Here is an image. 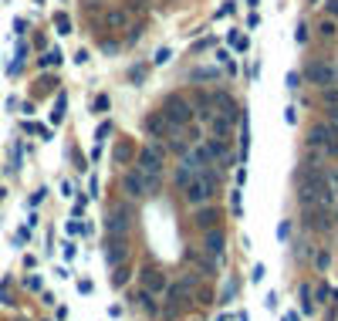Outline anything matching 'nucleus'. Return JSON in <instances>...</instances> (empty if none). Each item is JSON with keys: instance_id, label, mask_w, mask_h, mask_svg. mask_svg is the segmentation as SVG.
Masks as SVG:
<instances>
[{"instance_id": "1", "label": "nucleus", "mask_w": 338, "mask_h": 321, "mask_svg": "<svg viewBox=\"0 0 338 321\" xmlns=\"http://www.w3.org/2000/svg\"><path fill=\"white\" fill-rule=\"evenodd\" d=\"M216 196V173H213V166H206L203 173H196L186 186H183V199L196 210V206H206L210 199Z\"/></svg>"}, {"instance_id": "2", "label": "nucleus", "mask_w": 338, "mask_h": 321, "mask_svg": "<svg viewBox=\"0 0 338 321\" xmlns=\"http://www.w3.org/2000/svg\"><path fill=\"white\" fill-rule=\"evenodd\" d=\"M159 179H162V176L142 173V169L135 166V169H129V173L122 176V190H125V196H132V199H149V196L159 193Z\"/></svg>"}, {"instance_id": "3", "label": "nucleus", "mask_w": 338, "mask_h": 321, "mask_svg": "<svg viewBox=\"0 0 338 321\" xmlns=\"http://www.w3.org/2000/svg\"><path fill=\"white\" fill-rule=\"evenodd\" d=\"M162 162H166V145L159 139H149L135 156V166L142 173H152V176H162Z\"/></svg>"}, {"instance_id": "4", "label": "nucleus", "mask_w": 338, "mask_h": 321, "mask_svg": "<svg viewBox=\"0 0 338 321\" xmlns=\"http://www.w3.org/2000/svg\"><path fill=\"white\" fill-rule=\"evenodd\" d=\"M159 112H162V115H166L176 128L190 125V122H193V115H196V112H193V102H190V98H183V95H169V98L162 102V108H159Z\"/></svg>"}, {"instance_id": "5", "label": "nucleus", "mask_w": 338, "mask_h": 321, "mask_svg": "<svg viewBox=\"0 0 338 321\" xmlns=\"http://www.w3.org/2000/svg\"><path fill=\"white\" fill-rule=\"evenodd\" d=\"M308 149H315V152H321V156H328V159L338 156V135L328 128V122H325V125L318 122V125L308 132Z\"/></svg>"}, {"instance_id": "6", "label": "nucleus", "mask_w": 338, "mask_h": 321, "mask_svg": "<svg viewBox=\"0 0 338 321\" xmlns=\"http://www.w3.org/2000/svg\"><path fill=\"white\" fill-rule=\"evenodd\" d=\"M139 281H142V291H149L152 298H162V294L169 291V277H166L159 267H142Z\"/></svg>"}, {"instance_id": "7", "label": "nucleus", "mask_w": 338, "mask_h": 321, "mask_svg": "<svg viewBox=\"0 0 338 321\" xmlns=\"http://www.w3.org/2000/svg\"><path fill=\"white\" fill-rule=\"evenodd\" d=\"M129 227H132L129 206H119L112 216H105V237H129Z\"/></svg>"}, {"instance_id": "8", "label": "nucleus", "mask_w": 338, "mask_h": 321, "mask_svg": "<svg viewBox=\"0 0 338 321\" xmlns=\"http://www.w3.org/2000/svg\"><path fill=\"white\" fill-rule=\"evenodd\" d=\"M125 260H129V237H108L105 240V264H108V270L125 264Z\"/></svg>"}, {"instance_id": "9", "label": "nucleus", "mask_w": 338, "mask_h": 321, "mask_svg": "<svg viewBox=\"0 0 338 321\" xmlns=\"http://www.w3.org/2000/svg\"><path fill=\"white\" fill-rule=\"evenodd\" d=\"M304 78L311 85H318V88H328V85H335V68H332V61H311Z\"/></svg>"}, {"instance_id": "10", "label": "nucleus", "mask_w": 338, "mask_h": 321, "mask_svg": "<svg viewBox=\"0 0 338 321\" xmlns=\"http://www.w3.org/2000/svg\"><path fill=\"white\" fill-rule=\"evenodd\" d=\"M206 237H203V254H210L213 260H223V254H227V237L220 233V230H203Z\"/></svg>"}, {"instance_id": "11", "label": "nucleus", "mask_w": 338, "mask_h": 321, "mask_svg": "<svg viewBox=\"0 0 338 321\" xmlns=\"http://www.w3.org/2000/svg\"><path fill=\"white\" fill-rule=\"evenodd\" d=\"M203 169H206L203 162H196V159H193L190 152H183V162H179V169H176V186L183 190V186H186V183H190V179H193L196 173H203Z\"/></svg>"}, {"instance_id": "12", "label": "nucleus", "mask_w": 338, "mask_h": 321, "mask_svg": "<svg viewBox=\"0 0 338 321\" xmlns=\"http://www.w3.org/2000/svg\"><path fill=\"white\" fill-rule=\"evenodd\" d=\"M145 132H149L152 139H162V135H173V132H176V125H173L162 112H152V115L145 119Z\"/></svg>"}, {"instance_id": "13", "label": "nucleus", "mask_w": 338, "mask_h": 321, "mask_svg": "<svg viewBox=\"0 0 338 321\" xmlns=\"http://www.w3.org/2000/svg\"><path fill=\"white\" fill-rule=\"evenodd\" d=\"M186 264H193V267H196V274H203V277H216V260H213L210 254L186 250Z\"/></svg>"}, {"instance_id": "14", "label": "nucleus", "mask_w": 338, "mask_h": 321, "mask_svg": "<svg viewBox=\"0 0 338 321\" xmlns=\"http://www.w3.org/2000/svg\"><path fill=\"white\" fill-rule=\"evenodd\" d=\"M203 152H206V159L210 162H230V149H227V139H206L203 142Z\"/></svg>"}, {"instance_id": "15", "label": "nucleus", "mask_w": 338, "mask_h": 321, "mask_svg": "<svg viewBox=\"0 0 338 321\" xmlns=\"http://www.w3.org/2000/svg\"><path fill=\"white\" fill-rule=\"evenodd\" d=\"M213 105H216V112H220V115H227L230 122H237L240 108H237V102H233L227 91H213Z\"/></svg>"}, {"instance_id": "16", "label": "nucleus", "mask_w": 338, "mask_h": 321, "mask_svg": "<svg viewBox=\"0 0 338 321\" xmlns=\"http://www.w3.org/2000/svg\"><path fill=\"white\" fill-rule=\"evenodd\" d=\"M210 132H213V139H230V132H233V122L227 119V115H220V112H213L210 119Z\"/></svg>"}, {"instance_id": "17", "label": "nucleus", "mask_w": 338, "mask_h": 321, "mask_svg": "<svg viewBox=\"0 0 338 321\" xmlns=\"http://www.w3.org/2000/svg\"><path fill=\"white\" fill-rule=\"evenodd\" d=\"M105 27H108V31H125V27H129V10H125V7H112V10L105 14Z\"/></svg>"}, {"instance_id": "18", "label": "nucleus", "mask_w": 338, "mask_h": 321, "mask_svg": "<svg viewBox=\"0 0 338 321\" xmlns=\"http://www.w3.org/2000/svg\"><path fill=\"white\" fill-rule=\"evenodd\" d=\"M216 78H220V68L216 64H203V68L190 71V81H216Z\"/></svg>"}, {"instance_id": "19", "label": "nucleus", "mask_w": 338, "mask_h": 321, "mask_svg": "<svg viewBox=\"0 0 338 321\" xmlns=\"http://www.w3.org/2000/svg\"><path fill=\"white\" fill-rule=\"evenodd\" d=\"M196 210H200V213H196V227H200V230L216 227V220H220V216H216V210H206V206H196Z\"/></svg>"}, {"instance_id": "20", "label": "nucleus", "mask_w": 338, "mask_h": 321, "mask_svg": "<svg viewBox=\"0 0 338 321\" xmlns=\"http://www.w3.org/2000/svg\"><path fill=\"white\" fill-rule=\"evenodd\" d=\"M139 301V308L145 311V315H156V304H152V294L149 291H139V294H132V304Z\"/></svg>"}, {"instance_id": "21", "label": "nucleus", "mask_w": 338, "mask_h": 321, "mask_svg": "<svg viewBox=\"0 0 338 321\" xmlns=\"http://www.w3.org/2000/svg\"><path fill=\"white\" fill-rule=\"evenodd\" d=\"M125 281H129V260L119 264V267H112V287H122Z\"/></svg>"}, {"instance_id": "22", "label": "nucleus", "mask_w": 338, "mask_h": 321, "mask_svg": "<svg viewBox=\"0 0 338 321\" xmlns=\"http://www.w3.org/2000/svg\"><path fill=\"white\" fill-rule=\"evenodd\" d=\"M112 159H115V162H129V159H132V145H129V142H119L115 152H112Z\"/></svg>"}, {"instance_id": "23", "label": "nucleus", "mask_w": 338, "mask_h": 321, "mask_svg": "<svg viewBox=\"0 0 338 321\" xmlns=\"http://www.w3.org/2000/svg\"><path fill=\"white\" fill-rule=\"evenodd\" d=\"M65 108H68V95L61 91V95H58V105H54V112H51V122H54V125L65 119Z\"/></svg>"}, {"instance_id": "24", "label": "nucleus", "mask_w": 338, "mask_h": 321, "mask_svg": "<svg viewBox=\"0 0 338 321\" xmlns=\"http://www.w3.org/2000/svg\"><path fill=\"white\" fill-rule=\"evenodd\" d=\"M54 27H58V34H71V17H68L65 10L54 14Z\"/></svg>"}, {"instance_id": "25", "label": "nucleus", "mask_w": 338, "mask_h": 321, "mask_svg": "<svg viewBox=\"0 0 338 321\" xmlns=\"http://www.w3.org/2000/svg\"><path fill=\"white\" fill-rule=\"evenodd\" d=\"M51 64H54V68L61 64V51H58V48H51V51L41 58V68H51Z\"/></svg>"}, {"instance_id": "26", "label": "nucleus", "mask_w": 338, "mask_h": 321, "mask_svg": "<svg viewBox=\"0 0 338 321\" xmlns=\"http://www.w3.org/2000/svg\"><path fill=\"white\" fill-rule=\"evenodd\" d=\"M318 31H321V37H335V34H338V24H335V17H328V20H321V27H318Z\"/></svg>"}, {"instance_id": "27", "label": "nucleus", "mask_w": 338, "mask_h": 321, "mask_svg": "<svg viewBox=\"0 0 338 321\" xmlns=\"http://www.w3.org/2000/svg\"><path fill=\"white\" fill-rule=\"evenodd\" d=\"M321 91H325V105H328V108H338V88L335 85H328V88H321Z\"/></svg>"}, {"instance_id": "28", "label": "nucleus", "mask_w": 338, "mask_h": 321, "mask_svg": "<svg viewBox=\"0 0 338 321\" xmlns=\"http://www.w3.org/2000/svg\"><path fill=\"white\" fill-rule=\"evenodd\" d=\"M145 71H149V68H145V64H135L132 71H129V78H132L135 85H142V81H145Z\"/></svg>"}, {"instance_id": "29", "label": "nucleus", "mask_w": 338, "mask_h": 321, "mask_svg": "<svg viewBox=\"0 0 338 321\" xmlns=\"http://www.w3.org/2000/svg\"><path fill=\"white\" fill-rule=\"evenodd\" d=\"M328 264H332L328 250H318V254H315V267H318V270H328Z\"/></svg>"}, {"instance_id": "30", "label": "nucleus", "mask_w": 338, "mask_h": 321, "mask_svg": "<svg viewBox=\"0 0 338 321\" xmlns=\"http://www.w3.org/2000/svg\"><path fill=\"white\" fill-rule=\"evenodd\" d=\"M108 108H112V102H108V95H98V98H95V112H98V115H105Z\"/></svg>"}, {"instance_id": "31", "label": "nucleus", "mask_w": 338, "mask_h": 321, "mask_svg": "<svg viewBox=\"0 0 338 321\" xmlns=\"http://www.w3.org/2000/svg\"><path fill=\"white\" fill-rule=\"evenodd\" d=\"M169 58H173V51H169V48H159V51L152 54V64H166Z\"/></svg>"}, {"instance_id": "32", "label": "nucleus", "mask_w": 338, "mask_h": 321, "mask_svg": "<svg viewBox=\"0 0 338 321\" xmlns=\"http://www.w3.org/2000/svg\"><path fill=\"white\" fill-rule=\"evenodd\" d=\"M108 132H112V122H102V125H98V132H95V142L102 145V142L108 139Z\"/></svg>"}, {"instance_id": "33", "label": "nucleus", "mask_w": 338, "mask_h": 321, "mask_svg": "<svg viewBox=\"0 0 338 321\" xmlns=\"http://www.w3.org/2000/svg\"><path fill=\"white\" fill-rule=\"evenodd\" d=\"M230 44H233L237 51H247V37H240V34H230Z\"/></svg>"}, {"instance_id": "34", "label": "nucleus", "mask_w": 338, "mask_h": 321, "mask_svg": "<svg viewBox=\"0 0 338 321\" xmlns=\"http://www.w3.org/2000/svg\"><path fill=\"white\" fill-rule=\"evenodd\" d=\"M294 41H298V44H304V41H308V27H304V24H298V31H294Z\"/></svg>"}, {"instance_id": "35", "label": "nucleus", "mask_w": 338, "mask_h": 321, "mask_svg": "<svg viewBox=\"0 0 338 321\" xmlns=\"http://www.w3.org/2000/svg\"><path fill=\"white\" fill-rule=\"evenodd\" d=\"M230 206H233V216H240V193H230Z\"/></svg>"}, {"instance_id": "36", "label": "nucleus", "mask_w": 338, "mask_h": 321, "mask_svg": "<svg viewBox=\"0 0 338 321\" xmlns=\"http://www.w3.org/2000/svg\"><path fill=\"white\" fill-rule=\"evenodd\" d=\"M328 128L338 135V108H332V112H328Z\"/></svg>"}, {"instance_id": "37", "label": "nucleus", "mask_w": 338, "mask_h": 321, "mask_svg": "<svg viewBox=\"0 0 338 321\" xmlns=\"http://www.w3.org/2000/svg\"><path fill=\"white\" fill-rule=\"evenodd\" d=\"M284 122L294 125V122H298V108H284Z\"/></svg>"}, {"instance_id": "38", "label": "nucleus", "mask_w": 338, "mask_h": 321, "mask_svg": "<svg viewBox=\"0 0 338 321\" xmlns=\"http://www.w3.org/2000/svg\"><path fill=\"white\" fill-rule=\"evenodd\" d=\"M68 233H71V237H78V233H85V227H81V223H74V220H71V223H68Z\"/></svg>"}, {"instance_id": "39", "label": "nucleus", "mask_w": 338, "mask_h": 321, "mask_svg": "<svg viewBox=\"0 0 338 321\" xmlns=\"http://www.w3.org/2000/svg\"><path fill=\"white\" fill-rule=\"evenodd\" d=\"M298 85H301V74L291 71V74H287V88H298Z\"/></svg>"}, {"instance_id": "40", "label": "nucleus", "mask_w": 338, "mask_h": 321, "mask_svg": "<svg viewBox=\"0 0 338 321\" xmlns=\"http://www.w3.org/2000/svg\"><path fill=\"white\" fill-rule=\"evenodd\" d=\"M85 206H88V199H85V196H81V199H78V203H74V216H81V213H85Z\"/></svg>"}, {"instance_id": "41", "label": "nucleus", "mask_w": 338, "mask_h": 321, "mask_svg": "<svg viewBox=\"0 0 338 321\" xmlns=\"http://www.w3.org/2000/svg\"><path fill=\"white\" fill-rule=\"evenodd\" d=\"M24 284H27V287H31V291H41V277H27V281H24Z\"/></svg>"}, {"instance_id": "42", "label": "nucleus", "mask_w": 338, "mask_h": 321, "mask_svg": "<svg viewBox=\"0 0 338 321\" xmlns=\"http://www.w3.org/2000/svg\"><path fill=\"white\" fill-rule=\"evenodd\" d=\"M74 61L85 64V61H88V51H81V48H78V51H74Z\"/></svg>"}, {"instance_id": "43", "label": "nucleus", "mask_w": 338, "mask_h": 321, "mask_svg": "<svg viewBox=\"0 0 338 321\" xmlns=\"http://www.w3.org/2000/svg\"><path fill=\"white\" fill-rule=\"evenodd\" d=\"M328 14H332V17H338V0H328Z\"/></svg>"}, {"instance_id": "44", "label": "nucleus", "mask_w": 338, "mask_h": 321, "mask_svg": "<svg viewBox=\"0 0 338 321\" xmlns=\"http://www.w3.org/2000/svg\"><path fill=\"white\" fill-rule=\"evenodd\" d=\"M247 7H257V0H247Z\"/></svg>"}, {"instance_id": "45", "label": "nucleus", "mask_w": 338, "mask_h": 321, "mask_svg": "<svg viewBox=\"0 0 338 321\" xmlns=\"http://www.w3.org/2000/svg\"><path fill=\"white\" fill-rule=\"evenodd\" d=\"M85 3H98V0H85Z\"/></svg>"}, {"instance_id": "46", "label": "nucleus", "mask_w": 338, "mask_h": 321, "mask_svg": "<svg viewBox=\"0 0 338 321\" xmlns=\"http://www.w3.org/2000/svg\"><path fill=\"white\" fill-rule=\"evenodd\" d=\"M34 3H44V0H34Z\"/></svg>"}]
</instances>
